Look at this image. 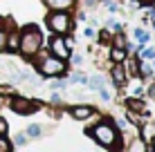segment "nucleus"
<instances>
[{
    "instance_id": "nucleus-25",
    "label": "nucleus",
    "mask_w": 155,
    "mask_h": 152,
    "mask_svg": "<svg viewBox=\"0 0 155 152\" xmlns=\"http://www.w3.org/2000/svg\"><path fill=\"white\" fill-rule=\"evenodd\" d=\"M52 87H54V90H61V87H65V83H63V81H54Z\"/></svg>"
},
{
    "instance_id": "nucleus-3",
    "label": "nucleus",
    "mask_w": 155,
    "mask_h": 152,
    "mask_svg": "<svg viewBox=\"0 0 155 152\" xmlns=\"http://www.w3.org/2000/svg\"><path fill=\"white\" fill-rule=\"evenodd\" d=\"M47 27L54 34H68L70 31V16L65 11H54L47 16Z\"/></svg>"
},
{
    "instance_id": "nucleus-6",
    "label": "nucleus",
    "mask_w": 155,
    "mask_h": 152,
    "mask_svg": "<svg viewBox=\"0 0 155 152\" xmlns=\"http://www.w3.org/2000/svg\"><path fill=\"white\" fill-rule=\"evenodd\" d=\"M50 47H52V51L56 54V58H61V60H65L68 56H70V47L65 45V38H61V36H54Z\"/></svg>"
},
{
    "instance_id": "nucleus-21",
    "label": "nucleus",
    "mask_w": 155,
    "mask_h": 152,
    "mask_svg": "<svg viewBox=\"0 0 155 152\" xmlns=\"http://www.w3.org/2000/svg\"><path fill=\"white\" fill-rule=\"evenodd\" d=\"M16 143H18V145H25V143H27V137H25V134H18V137H16Z\"/></svg>"
},
{
    "instance_id": "nucleus-11",
    "label": "nucleus",
    "mask_w": 155,
    "mask_h": 152,
    "mask_svg": "<svg viewBox=\"0 0 155 152\" xmlns=\"http://www.w3.org/2000/svg\"><path fill=\"white\" fill-rule=\"evenodd\" d=\"M18 45H20V36L14 31V34L7 38V49H9V51H16V49H18Z\"/></svg>"
},
{
    "instance_id": "nucleus-29",
    "label": "nucleus",
    "mask_w": 155,
    "mask_h": 152,
    "mask_svg": "<svg viewBox=\"0 0 155 152\" xmlns=\"http://www.w3.org/2000/svg\"><path fill=\"white\" fill-rule=\"evenodd\" d=\"M99 40H101V43H108V31H101V36H99Z\"/></svg>"
},
{
    "instance_id": "nucleus-17",
    "label": "nucleus",
    "mask_w": 155,
    "mask_h": 152,
    "mask_svg": "<svg viewBox=\"0 0 155 152\" xmlns=\"http://www.w3.org/2000/svg\"><path fill=\"white\" fill-rule=\"evenodd\" d=\"M27 134H29V137H41V128H38V125H29Z\"/></svg>"
},
{
    "instance_id": "nucleus-15",
    "label": "nucleus",
    "mask_w": 155,
    "mask_h": 152,
    "mask_svg": "<svg viewBox=\"0 0 155 152\" xmlns=\"http://www.w3.org/2000/svg\"><path fill=\"white\" fill-rule=\"evenodd\" d=\"M140 74H142V76H151V74H153V67H151V65H146V60L142 63V67H140Z\"/></svg>"
},
{
    "instance_id": "nucleus-12",
    "label": "nucleus",
    "mask_w": 155,
    "mask_h": 152,
    "mask_svg": "<svg viewBox=\"0 0 155 152\" xmlns=\"http://www.w3.org/2000/svg\"><path fill=\"white\" fill-rule=\"evenodd\" d=\"M126 105L130 107V110H135V112H144V103H142V101H137V98H130Z\"/></svg>"
},
{
    "instance_id": "nucleus-19",
    "label": "nucleus",
    "mask_w": 155,
    "mask_h": 152,
    "mask_svg": "<svg viewBox=\"0 0 155 152\" xmlns=\"http://www.w3.org/2000/svg\"><path fill=\"white\" fill-rule=\"evenodd\" d=\"M106 9H108V11H110V14H115V11H119V2H115V0H113V2H108V5H106Z\"/></svg>"
},
{
    "instance_id": "nucleus-34",
    "label": "nucleus",
    "mask_w": 155,
    "mask_h": 152,
    "mask_svg": "<svg viewBox=\"0 0 155 152\" xmlns=\"http://www.w3.org/2000/svg\"><path fill=\"white\" fill-rule=\"evenodd\" d=\"M142 2H153V0H142Z\"/></svg>"
},
{
    "instance_id": "nucleus-22",
    "label": "nucleus",
    "mask_w": 155,
    "mask_h": 152,
    "mask_svg": "<svg viewBox=\"0 0 155 152\" xmlns=\"http://www.w3.org/2000/svg\"><path fill=\"white\" fill-rule=\"evenodd\" d=\"M124 45H126V43H124V36L119 34V36L115 38V47H124Z\"/></svg>"
},
{
    "instance_id": "nucleus-9",
    "label": "nucleus",
    "mask_w": 155,
    "mask_h": 152,
    "mask_svg": "<svg viewBox=\"0 0 155 152\" xmlns=\"http://www.w3.org/2000/svg\"><path fill=\"white\" fill-rule=\"evenodd\" d=\"M113 81L117 83V85H121V83L126 81V72H124V67H121V65H115L113 67Z\"/></svg>"
},
{
    "instance_id": "nucleus-10",
    "label": "nucleus",
    "mask_w": 155,
    "mask_h": 152,
    "mask_svg": "<svg viewBox=\"0 0 155 152\" xmlns=\"http://www.w3.org/2000/svg\"><path fill=\"white\" fill-rule=\"evenodd\" d=\"M124 58H126V49H124V47H113V49H110V60L121 63Z\"/></svg>"
},
{
    "instance_id": "nucleus-35",
    "label": "nucleus",
    "mask_w": 155,
    "mask_h": 152,
    "mask_svg": "<svg viewBox=\"0 0 155 152\" xmlns=\"http://www.w3.org/2000/svg\"><path fill=\"white\" fill-rule=\"evenodd\" d=\"M153 27H155V20H153Z\"/></svg>"
},
{
    "instance_id": "nucleus-32",
    "label": "nucleus",
    "mask_w": 155,
    "mask_h": 152,
    "mask_svg": "<svg viewBox=\"0 0 155 152\" xmlns=\"http://www.w3.org/2000/svg\"><path fill=\"white\" fill-rule=\"evenodd\" d=\"M148 94H151V96L155 98V87H151V92H148Z\"/></svg>"
},
{
    "instance_id": "nucleus-26",
    "label": "nucleus",
    "mask_w": 155,
    "mask_h": 152,
    "mask_svg": "<svg viewBox=\"0 0 155 152\" xmlns=\"http://www.w3.org/2000/svg\"><path fill=\"white\" fill-rule=\"evenodd\" d=\"M14 90L12 87H7V85H0V94H12Z\"/></svg>"
},
{
    "instance_id": "nucleus-14",
    "label": "nucleus",
    "mask_w": 155,
    "mask_h": 152,
    "mask_svg": "<svg viewBox=\"0 0 155 152\" xmlns=\"http://www.w3.org/2000/svg\"><path fill=\"white\" fill-rule=\"evenodd\" d=\"M0 152H12V145L5 139V134H0Z\"/></svg>"
},
{
    "instance_id": "nucleus-24",
    "label": "nucleus",
    "mask_w": 155,
    "mask_h": 152,
    "mask_svg": "<svg viewBox=\"0 0 155 152\" xmlns=\"http://www.w3.org/2000/svg\"><path fill=\"white\" fill-rule=\"evenodd\" d=\"M108 27H113L115 31H121V23H117V20H113V23H108Z\"/></svg>"
},
{
    "instance_id": "nucleus-7",
    "label": "nucleus",
    "mask_w": 155,
    "mask_h": 152,
    "mask_svg": "<svg viewBox=\"0 0 155 152\" xmlns=\"http://www.w3.org/2000/svg\"><path fill=\"white\" fill-rule=\"evenodd\" d=\"M43 2L50 9H54V11H65V9H70L74 5V0H43Z\"/></svg>"
},
{
    "instance_id": "nucleus-28",
    "label": "nucleus",
    "mask_w": 155,
    "mask_h": 152,
    "mask_svg": "<svg viewBox=\"0 0 155 152\" xmlns=\"http://www.w3.org/2000/svg\"><path fill=\"white\" fill-rule=\"evenodd\" d=\"M83 34L88 36V38H92V36H94V29H92V27H85V31H83Z\"/></svg>"
},
{
    "instance_id": "nucleus-13",
    "label": "nucleus",
    "mask_w": 155,
    "mask_h": 152,
    "mask_svg": "<svg viewBox=\"0 0 155 152\" xmlns=\"http://www.w3.org/2000/svg\"><path fill=\"white\" fill-rule=\"evenodd\" d=\"M90 87H92V90H101V87H104V78H99V76H94L92 81L88 83Z\"/></svg>"
},
{
    "instance_id": "nucleus-23",
    "label": "nucleus",
    "mask_w": 155,
    "mask_h": 152,
    "mask_svg": "<svg viewBox=\"0 0 155 152\" xmlns=\"http://www.w3.org/2000/svg\"><path fill=\"white\" fill-rule=\"evenodd\" d=\"M5 132H7V121L0 116V134H5Z\"/></svg>"
},
{
    "instance_id": "nucleus-16",
    "label": "nucleus",
    "mask_w": 155,
    "mask_h": 152,
    "mask_svg": "<svg viewBox=\"0 0 155 152\" xmlns=\"http://www.w3.org/2000/svg\"><path fill=\"white\" fill-rule=\"evenodd\" d=\"M137 40H140V49H144V47L148 45V40H151V34H148V31H146V34H142V36H140V38H137Z\"/></svg>"
},
{
    "instance_id": "nucleus-2",
    "label": "nucleus",
    "mask_w": 155,
    "mask_h": 152,
    "mask_svg": "<svg viewBox=\"0 0 155 152\" xmlns=\"http://www.w3.org/2000/svg\"><path fill=\"white\" fill-rule=\"evenodd\" d=\"M90 134H94L101 145H117V132L110 123H99L94 130H90Z\"/></svg>"
},
{
    "instance_id": "nucleus-27",
    "label": "nucleus",
    "mask_w": 155,
    "mask_h": 152,
    "mask_svg": "<svg viewBox=\"0 0 155 152\" xmlns=\"http://www.w3.org/2000/svg\"><path fill=\"white\" fill-rule=\"evenodd\" d=\"M99 94H101V98H104V101H108V98H110V94H108V92H106V90H104V87H101V90H99Z\"/></svg>"
},
{
    "instance_id": "nucleus-4",
    "label": "nucleus",
    "mask_w": 155,
    "mask_h": 152,
    "mask_svg": "<svg viewBox=\"0 0 155 152\" xmlns=\"http://www.w3.org/2000/svg\"><path fill=\"white\" fill-rule=\"evenodd\" d=\"M41 74L43 76H56V74H63L65 72V63L61 58H54V56H50V58H45L41 63Z\"/></svg>"
},
{
    "instance_id": "nucleus-8",
    "label": "nucleus",
    "mask_w": 155,
    "mask_h": 152,
    "mask_svg": "<svg viewBox=\"0 0 155 152\" xmlns=\"http://www.w3.org/2000/svg\"><path fill=\"white\" fill-rule=\"evenodd\" d=\"M70 114L74 119H88L90 114H92V107H90V105H74L70 110Z\"/></svg>"
},
{
    "instance_id": "nucleus-33",
    "label": "nucleus",
    "mask_w": 155,
    "mask_h": 152,
    "mask_svg": "<svg viewBox=\"0 0 155 152\" xmlns=\"http://www.w3.org/2000/svg\"><path fill=\"white\" fill-rule=\"evenodd\" d=\"M5 27V18H0V29H2Z\"/></svg>"
},
{
    "instance_id": "nucleus-20",
    "label": "nucleus",
    "mask_w": 155,
    "mask_h": 152,
    "mask_svg": "<svg viewBox=\"0 0 155 152\" xmlns=\"http://www.w3.org/2000/svg\"><path fill=\"white\" fill-rule=\"evenodd\" d=\"M142 56H144V58H155V49H146V47H144Z\"/></svg>"
},
{
    "instance_id": "nucleus-1",
    "label": "nucleus",
    "mask_w": 155,
    "mask_h": 152,
    "mask_svg": "<svg viewBox=\"0 0 155 152\" xmlns=\"http://www.w3.org/2000/svg\"><path fill=\"white\" fill-rule=\"evenodd\" d=\"M41 43H43L41 31L36 29V27H27V29L23 31V36H20V45H18V49L23 51L25 56H34L36 51L41 49Z\"/></svg>"
},
{
    "instance_id": "nucleus-5",
    "label": "nucleus",
    "mask_w": 155,
    "mask_h": 152,
    "mask_svg": "<svg viewBox=\"0 0 155 152\" xmlns=\"http://www.w3.org/2000/svg\"><path fill=\"white\" fill-rule=\"evenodd\" d=\"M12 110L18 114H23V116H27V114H31L36 110V103L29 101V98H14L12 101Z\"/></svg>"
},
{
    "instance_id": "nucleus-31",
    "label": "nucleus",
    "mask_w": 155,
    "mask_h": 152,
    "mask_svg": "<svg viewBox=\"0 0 155 152\" xmlns=\"http://www.w3.org/2000/svg\"><path fill=\"white\" fill-rule=\"evenodd\" d=\"M2 43H5V36H2V29H0V47H2Z\"/></svg>"
},
{
    "instance_id": "nucleus-30",
    "label": "nucleus",
    "mask_w": 155,
    "mask_h": 152,
    "mask_svg": "<svg viewBox=\"0 0 155 152\" xmlns=\"http://www.w3.org/2000/svg\"><path fill=\"white\" fill-rule=\"evenodd\" d=\"M81 63H83V58L79 54H74V65H81Z\"/></svg>"
},
{
    "instance_id": "nucleus-18",
    "label": "nucleus",
    "mask_w": 155,
    "mask_h": 152,
    "mask_svg": "<svg viewBox=\"0 0 155 152\" xmlns=\"http://www.w3.org/2000/svg\"><path fill=\"white\" fill-rule=\"evenodd\" d=\"M70 83H88V78H85L83 74H74V76L70 78Z\"/></svg>"
}]
</instances>
